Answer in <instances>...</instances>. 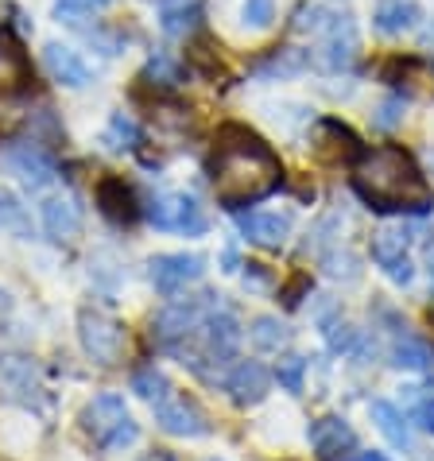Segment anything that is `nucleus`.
<instances>
[{"mask_svg":"<svg viewBox=\"0 0 434 461\" xmlns=\"http://www.w3.org/2000/svg\"><path fill=\"white\" fill-rule=\"evenodd\" d=\"M240 16H245L249 28L264 32L267 23L276 20V0H245V12H240Z\"/></svg>","mask_w":434,"mask_h":461,"instance_id":"obj_30","label":"nucleus"},{"mask_svg":"<svg viewBox=\"0 0 434 461\" xmlns=\"http://www.w3.org/2000/svg\"><path fill=\"white\" fill-rule=\"evenodd\" d=\"M82 430L101 450H121V446L136 442V422L121 395H94L82 411Z\"/></svg>","mask_w":434,"mask_h":461,"instance_id":"obj_4","label":"nucleus"},{"mask_svg":"<svg viewBox=\"0 0 434 461\" xmlns=\"http://www.w3.org/2000/svg\"><path fill=\"white\" fill-rule=\"evenodd\" d=\"M326 341L334 353H349L357 345V330L349 322H341V318H334V322H326Z\"/></svg>","mask_w":434,"mask_h":461,"instance_id":"obj_31","label":"nucleus"},{"mask_svg":"<svg viewBox=\"0 0 434 461\" xmlns=\"http://www.w3.org/2000/svg\"><path fill=\"white\" fill-rule=\"evenodd\" d=\"M407 245H411V229H403V225H384L373 233V260L384 267V276L392 284H411Z\"/></svg>","mask_w":434,"mask_h":461,"instance_id":"obj_8","label":"nucleus"},{"mask_svg":"<svg viewBox=\"0 0 434 461\" xmlns=\"http://www.w3.org/2000/svg\"><path fill=\"white\" fill-rule=\"evenodd\" d=\"M392 365L395 368H411V373H427V368L434 365V353H430V345H423L419 338H395Z\"/></svg>","mask_w":434,"mask_h":461,"instance_id":"obj_22","label":"nucleus"},{"mask_svg":"<svg viewBox=\"0 0 434 461\" xmlns=\"http://www.w3.org/2000/svg\"><path fill=\"white\" fill-rule=\"evenodd\" d=\"M373 422H376L380 434H384L392 446H400V450L411 446V427H407V415L400 411V407H392L388 400H376L373 403Z\"/></svg>","mask_w":434,"mask_h":461,"instance_id":"obj_20","label":"nucleus"},{"mask_svg":"<svg viewBox=\"0 0 434 461\" xmlns=\"http://www.w3.org/2000/svg\"><path fill=\"white\" fill-rule=\"evenodd\" d=\"M144 78H148L151 86H178V67H175L167 55H156V59H148Z\"/></svg>","mask_w":434,"mask_h":461,"instance_id":"obj_27","label":"nucleus"},{"mask_svg":"<svg viewBox=\"0 0 434 461\" xmlns=\"http://www.w3.org/2000/svg\"><path fill=\"white\" fill-rule=\"evenodd\" d=\"M156 407V422L167 434H178V438H198V434H206V415L198 411V403L194 400H186V395H178L175 388L163 395L159 403H151Z\"/></svg>","mask_w":434,"mask_h":461,"instance_id":"obj_9","label":"nucleus"},{"mask_svg":"<svg viewBox=\"0 0 434 461\" xmlns=\"http://www.w3.org/2000/svg\"><path fill=\"white\" fill-rule=\"evenodd\" d=\"M148 221L156 229H167V233H186V237L206 233V213L186 194H159L148 206Z\"/></svg>","mask_w":434,"mask_h":461,"instance_id":"obj_6","label":"nucleus"},{"mask_svg":"<svg viewBox=\"0 0 434 461\" xmlns=\"http://www.w3.org/2000/svg\"><path fill=\"white\" fill-rule=\"evenodd\" d=\"M132 392L140 395V400H148V403H159L163 395L171 392V380L163 376L156 365H151V368H140V373L132 376Z\"/></svg>","mask_w":434,"mask_h":461,"instance_id":"obj_25","label":"nucleus"},{"mask_svg":"<svg viewBox=\"0 0 434 461\" xmlns=\"http://www.w3.org/2000/svg\"><path fill=\"white\" fill-rule=\"evenodd\" d=\"M40 213H43V229L55 240H74L82 233V206L74 198H62V194L47 198Z\"/></svg>","mask_w":434,"mask_h":461,"instance_id":"obj_17","label":"nucleus"},{"mask_svg":"<svg viewBox=\"0 0 434 461\" xmlns=\"http://www.w3.org/2000/svg\"><path fill=\"white\" fill-rule=\"evenodd\" d=\"M109 0H59V16H78V12H97Z\"/></svg>","mask_w":434,"mask_h":461,"instance_id":"obj_34","label":"nucleus"},{"mask_svg":"<svg viewBox=\"0 0 434 461\" xmlns=\"http://www.w3.org/2000/svg\"><path fill=\"white\" fill-rule=\"evenodd\" d=\"M225 388L229 395L240 403V407H252V403H260L267 388H272V376H267V368L260 361H240L233 373L225 376Z\"/></svg>","mask_w":434,"mask_h":461,"instance_id":"obj_14","label":"nucleus"},{"mask_svg":"<svg viewBox=\"0 0 434 461\" xmlns=\"http://www.w3.org/2000/svg\"><path fill=\"white\" fill-rule=\"evenodd\" d=\"M97 206L109 221H117V225H132L140 217L136 194H132V186H124V178H105V183L97 186Z\"/></svg>","mask_w":434,"mask_h":461,"instance_id":"obj_18","label":"nucleus"},{"mask_svg":"<svg viewBox=\"0 0 434 461\" xmlns=\"http://www.w3.org/2000/svg\"><path fill=\"white\" fill-rule=\"evenodd\" d=\"M400 121H403V101H400V97H388L384 105L376 109V124H380V128H395Z\"/></svg>","mask_w":434,"mask_h":461,"instance_id":"obj_33","label":"nucleus"},{"mask_svg":"<svg viewBox=\"0 0 434 461\" xmlns=\"http://www.w3.org/2000/svg\"><path fill=\"white\" fill-rule=\"evenodd\" d=\"M314 59H318V67L330 70V74L349 70V62L357 59V32H353L349 16H330V23L318 32Z\"/></svg>","mask_w":434,"mask_h":461,"instance_id":"obj_7","label":"nucleus"},{"mask_svg":"<svg viewBox=\"0 0 434 461\" xmlns=\"http://www.w3.org/2000/svg\"><path fill=\"white\" fill-rule=\"evenodd\" d=\"M392 78L400 89H407V94H415V97H423L434 89V70L423 67V62H415V59H403V62H392Z\"/></svg>","mask_w":434,"mask_h":461,"instance_id":"obj_21","label":"nucleus"},{"mask_svg":"<svg viewBox=\"0 0 434 461\" xmlns=\"http://www.w3.org/2000/svg\"><path fill=\"white\" fill-rule=\"evenodd\" d=\"M353 461H388L384 454H361V457H353Z\"/></svg>","mask_w":434,"mask_h":461,"instance_id":"obj_36","label":"nucleus"},{"mask_svg":"<svg viewBox=\"0 0 434 461\" xmlns=\"http://www.w3.org/2000/svg\"><path fill=\"white\" fill-rule=\"evenodd\" d=\"M411 400H415L411 419H415L427 434H434V392H427V395H411Z\"/></svg>","mask_w":434,"mask_h":461,"instance_id":"obj_32","label":"nucleus"},{"mask_svg":"<svg viewBox=\"0 0 434 461\" xmlns=\"http://www.w3.org/2000/svg\"><path fill=\"white\" fill-rule=\"evenodd\" d=\"M210 303H213V294H198V299H178L171 306H163V311L156 314V322H151V341L163 345V349H175V345H183L202 326V318H206Z\"/></svg>","mask_w":434,"mask_h":461,"instance_id":"obj_5","label":"nucleus"},{"mask_svg":"<svg viewBox=\"0 0 434 461\" xmlns=\"http://www.w3.org/2000/svg\"><path fill=\"white\" fill-rule=\"evenodd\" d=\"M353 186L376 210H430V186L403 148H373L357 159Z\"/></svg>","mask_w":434,"mask_h":461,"instance_id":"obj_2","label":"nucleus"},{"mask_svg":"<svg viewBox=\"0 0 434 461\" xmlns=\"http://www.w3.org/2000/svg\"><path fill=\"white\" fill-rule=\"evenodd\" d=\"M23 78H28V62L8 40H0V89H16Z\"/></svg>","mask_w":434,"mask_h":461,"instance_id":"obj_24","label":"nucleus"},{"mask_svg":"<svg viewBox=\"0 0 434 461\" xmlns=\"http://www.w3.org/2000/svg\"><path fill=\"white\" fill-rule=\"evenodd\" d=\"M427 267H430V279H434V240L427 245Z\"/></svg>","mask_w":434,"mask_h":461,"instance_id":"obj_35","label":"nucleus"},{"mask_svg":"<svg viewBox=\"0 0 434 461\" xmlns=\"http://www.w3.org/2000/svg\"><path fill=\"white\" fill-rule=\"evenodd\" d=\"M144 461H171L167 454H151V457H144Z\"/></svg>","mask_w":434,"mask_h":461,"instance_id":"obj_37","label":"nucleus"},{"mask_svg":"<svg viewBox=\"0 0 434 461\" xmlns=\"http://www.w3.org/2000/svg\"><path fill=\"white\" fill-rule=\"evenodd\" d=\"M373 20H376V32H384V35H400V32H407V28H415L419 8L411 5V0H380Z\"/></svg>","mask_w":434,"mask_h":461,"instance_id":"obj_19","label":"nucleus"},{"mask_svg":"<svg viewBox=\"0 0 434 461\" xmlns=\"http://www.w3.org/2000/svg\"><path fill=\"white\" fill-rule=\"evenodd\" d=\"M148 276L159 294H178L186 284H194L202 276V256L194 252H163L148 264Z\"/></svg>","mask_w":434,"mask_h":461,"instance_id":"obj_10","label":"nucleus"},{"mask_svg":"<svg viewBox=\"0 0 434 461\" xmlns=\"http://www.w3.org/2000/svg\"><path fill=\"white\" fill-rule=\"evenodd\" d=\"M105 144L109 148H132L136 144V124L129 121V117H124V113H117V117H113L109 121V132H105Z\"/></svg>","mask_w":434,"mask_h":461,"instance_id":"obj_28","label":"nucleus"},{"mask_svg":"<svg viewBox=\"0 0 434 461\" xmlns=\"http://www.w3.org/2000/svg\"><path fill=\"white\" fill-rule=\"evenodd\" d=\"M0 380L12 392V400L28 403V407H43V384H40V368H35L28 357H0Z\"/></svg>","mask_w":434,"mask_h":461,"instance_id":"obj_11","label":"nucleus"},{"mask_svg":"<svg viewBox=\"0 0 434 461\" xmlns=\"http://www.w3.org/2000/svg\"><path fill=\"white\" fill-rule=\"evenodd\" d=\"M311 446L322 461H338L341 454H349L357 446V434H353V427L346 419L330 415V419H318L311 427Z\"/></svg>","mask_w":434,"mask_h":461,"instance_id":"obj_13","label":"nucleus"},{"mask_svg":"<svg viewBox=\"0 0 434 461\" xmlns=\"http://www.w3.org/2000/svg\"><path fill=\"white\" fill-rule=\"evenodd\" d=\"M78 341L89 361L97 365H121L124 353H129V330H124L117 318H113L109 311H101V306H82L78 314Z\"/></svg>","mask_w":434,"mask_h":461,"instance_id":"obj_3","label":"nucleus"},{"mask_svg":"<svg viewBox=\"0 0 434 461\" xmlns=\"http://www.w3.org/2000/svg\"><path fill=\"white\" fill-rule=\"evenodd\" d=\"M430 167H434V156H430Z\"/></svg>","mask_w":434,"mask_h":461,"instance_id":"obj_38","label":"nucleus"},{"mask_svg":"<svg viewBox=\"0 0 434 461\" xmlns=\"http://www.w3.org/2000/svg\"><path fill=\"white\" fill-rule=\"evenodd\" d=\"M303 373H306V361L303 357H284L276 368V380L284 384L287 392H303Z\"/></svg>","mask_w":434,"mask_h":461,"instance_id":"obj_29","label":"nucleus"},{"mask_svg":"<svg viewBox=\"0 0 434 461\" xmlns=\"http://www.w3.org/2000/svg\"><path fill=\"white\" fill-rule=\"evenodd\" d=\"M210 175L213 194L225 206H249V202L276 194L279 178H284L272 148L260 136L245 132V128H222L210 159Z\"/></svg>","mask_w":434,"mask_h":461,"instance_id":"obj_1","label":"nucleus"},{"mask_svg":"<svg viewBox=\"0 0 434 461\" xmlns=\"http://www.w3.org/2000/svg\"><path fill=\"white\" fill-rule=\"evenodd\" d=\"M249 338H252V345H257L260 353H279L287 345V326L279 322V318H257L252 322V330H249Z\"/></svg>","mask_w":434,"mask_h":461,"instance_id":"obj_23","label":"nucleus"},{"mask_svg":"<svg viewBox=\"0 0 434 461\" xmlns=\"http://www.w3.org/2000/svg\"><path fill=\"white\" fill-rule=\"evenodd\" d=\"M5 163H8V171L20 178V183H28V186H47L50 178H55L59 171H55V159L47 156L43 148H35V144H20V148H8V156H5Z\"/></svg>","mask_w":434,"mask_h":461,"instance_id":"obj_12","label":"nucleus"},{"mask_svg":"<svg viewBox=\"0 0 434 461\" xmlns=\"http://www.w3.org/2000/svg\"><path fill=\"white\" fill-rule=\"evenodd\" d=\"M43 62H47V74H50V78H55L59 86L82 89V86L89 82L86 59H82L74 47H67V43H47V47H43Z\"/></svg>","mask_w":434,"mask_h":461,"instance_id":"obj_15","label":"nucleus"},{"mask_svg":"<svg viewBox=\"0 0 434 461\" xmlns=\"http://www.w3.org/2000/svg\"><path fill=\"white\" fill-rule=\"evenodd\" d=\"M0 229H8V233H16V237H28V210H23L8 190H0Z\"/></svg>","mask_w":434,"mask_h":461,"instance_id":"obj_26","label":"nucleus"},{"mask_svg":"<svg viewBox=\"0 0 434 461\" xmlns=\"http://www.w3.org/2000/svg\"><path fill=\"white\" fill-rule=\"evenodd\" d=\"M237 225H240V233L260 249H279L291 233V217H284V213H240Z\"/></svg>","mask_w":434,"mask_h":461,"instance_id":"obj_16","label":"nucleus"}]
</instances>
